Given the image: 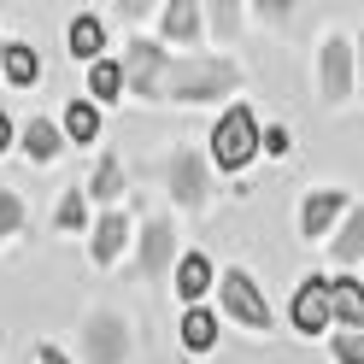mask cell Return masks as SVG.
I'll return each instance as SVG.
<instances>
[{
    "label": "cell",
    "mask_w": 364,
    "mask_h": 364,
    "mask_svg": "<svg viewBox=\"0 0 364 364\" xmlns=\"http://www.w3.org/2000/svg\"><path fill=\"white\" fill-rule=\"evenodd\" d=\"M65 135H71V141H95V135H100L95 100H71V106H65Z\"/></svg>",
    "instance_id": "cell-20"
},
{
    "label": "cell",
    "mask_w": 364,
    "mask_h": 364,
    "mask_svg": "<svg viewBox=\"0 0 364 364\" xmlns=\"http://www.w3.org/2000/svg\"><path fill=\"white\" fill-rule=\"evenodd\" d=\"M171 247H176V223L171 218H153L141 230V277H165V270H171Z\"/></svg>",
    "instance_id": "cell-9"
},
{
    "label": "cell",
    "mask_w": 364,
    "mask_h": 364,
    "mask_svg": "<svg viewBox=\"0 0 364 364\" xmlns=\"http://www.w3.org/2000/svg\"><path fill=\"white\" fill-rule=\"evenodd\" d=\"M88 194H100V200H118V194H124V159H118V153H106L100 165H95V182H88Z\"/></svg>",
    "instance_id": "cell-21"
},
{
    "label": "cell",
    "mask_w": 364,
    "mask_h": 364,
    "mask_svg": "<svg viewBox=\"0 0 364 364\" xmlns=\"http://www.w3.org/2000/svg\"><path fill=\"white\" fill-rule=\"evenodd\" d=\"M335 358H341V364H364V335H347V329H341V335H335Z\"/></svg>",
    "instance_id": "cell-25"
},
{
    "label": "cell",
    "mask_w": 364,
    "mask_h": 364,
    "mask_svg": "<svg viewBox=\"0 0 364 364\" xmlns=\"http://www.w3.org/2000/svg\"><path fill=\"white\" fill-rule=\"evenodd\" d=\"M6 77H12L18 88H30V82L41 77V53L24 48V41H6Z\"/></svg>",
    "instance_id": "cell-19"
},
{
    "label": "cell",
    "mask_w": 364,
    "mask_h": 364,
    "mask_svg": "<svg viewBox=\"0 0 364 364\" xmlns=\"http://www.w3.org/2000/svg\"><path fill=\"white\" fill-rule=\"evenodd\" d=\"M364 253V206L347 212V223H341V235H335V264H358Z\"/></svg>",
    "instance_id": "cell-18"
},
{
    "label": "cell",
    "mask_w": 364,
    "mask_h": 364,
    "mask_svg": "<svg viewBox=\"0 0 364 364\" xmlns=\"http://www.w3.org/2000/svg\"><path fill=\"white\" fill-rule=\"evenodd\" d=\"M0 71H6V41H0Z\"/></svg>",
    "instance_id": "cell-30"
},
{
    "label": "cell",
    "mask_w": 364,
    "mask_h": 364,
    "mask_svg": "<svg viewBox=\"0 0 364 364\" xmlns=\"http://www.w3.org/2000/svg\"><path fill=\"white\" fill-rule=\"evenodd\" d=\"M235 24H241V12L230 6V0H218V6H212V30H223V36H230Z\"/></svg>",
    "instance_id": "cell-26"
},
{
    "label": "cell",
    "mask_w": 364,
    "mask_h": 364,
    "mask_svg": "<svg viewBox=\"0 0 364 364\" xmlns=\"http://www.w3.org/2000/svg\"><path fill=\"white\" fill-rule=\"evenodd\" d=\"M182 347H188V353H212L218 347V317L194 306L188 317H182Z\"/></svg>",
    "instance_id": "cell-16"
},
{
    "label": "cell",
    "mask_w": 364,
    "mask_h": 364,
    "mask_svg": "<svg viewBox=\"0 0 364 364\" xmlns=\"http://www.w3.org/2000/svg\"><path fill=\"white\" fill-rule=\"evenodd\" d=\"M171 194H176V206H206L212 182H206V159L200 153H176L171 159Z\"/></svg>",
    "instance_id": "cell-7"
},
{
    "label": "cell",
    "mask_w": 364,
    "mask_h": 364,
    "mask_svg": "<svg viewBox=\"0 0 364 364\" xmlns=\"http://www.w3.org/2000/svg\"><path fill=\"white\" fill-rule=\"evenodd\" d=\"M223 311H230L235 323H247V329H270V300H264V288L247 277L241 264L223 270Z\"/></svg>",
    "instance_id": "cell-3"
},
{
    "label": "cell",
    "mask_w": 364,
    "mask_h": 364,
    "mask_svg": "<svg viewBox=\"0 0 364 364\" xmlns=\"http://www.w3.org/2000/svg\"><path fill=\"white\" fill-rule=\"evenodd\" d=\"M100 48H106V24H100V18H95V12L71 18V59L100 65Z\"/></svg>",
    "instance_id": "cell-13"
},
{
    "label": "cell",
    "mask_w": 364,
    "mask_h": 364,
    "mask_svg": "<svg viewBox=\"0 0 364 364\" xmlns=\"http://www.w3.org/2000/svg\"><path fill=\"white\" fill-rule=\"evenodd\" d=\"M264 147V135H259V118L247 106H230L218 118L212 129V165L218 171H241V165H253V153Z\"/></svg>",
    "instance_id": "cell-2"
},
{
    "label": "cell",
    "mask_w": 364,
    "mask_h": 364,
    "mask_svg": "<svg viewBox=\"0 0 364 364\" xmlns=\"http://www.w3.org/2000/svg\"><path fill=\"white\" fill-rule=\"evenodd\" d=\"M358 71H364V41H358Z\"/></svg>",
    "instance_id": "cell-31"
},
{
    "label": "cell",
    "mask_w": 364,
    "mask_h": 364,
    "mask_svg": "<svg viewBox=\"0 0 364 364\" xmlns=\"http://www.w3.org/2000/svg\"><path fill=\"white\" fill-rule=\"evenodd\" d=\"M36 364H71V358H65L59 347H36Z\"/></svg>",
    "instance_id": "cell-28"
},
{
    "label": "cell",
    "mask_w": 364,
    "mask_h": 364,
    "mask_svg": "<svg viewBox=\"0 0 364 364\" xmlns=\"http://www.w3.org/2000/svg\"><path fill=\"white\" fill-rule=\"evenodd\" d=\"M82 347H88V364H124V358H129V335H124V317H118V311H88Z\"/></svg>",
    "instance_id": "cell-4"
},
{
    "label": "cell",
    "mask_w": 364,
    "mask_h": 364,
    "mask_svg": "<svg viewBox=\"0 0 364 364\" xmlns=\"http://www.w3.org/2000/svg\"><path fill=\"white\" fill-rule=\"evenodd\" d=\"M353 41H341V36H329L323 41V95L329 100H347L353 95Z\"/></svg>",
    "instance_id": "cell-8"
},
{
    "label": "cell",
    "mask_w": 364,
    "mask_h": 364,
    "mask_svg": "<svg viewBox=\"0 0 364 364\" xmlns=\"http://www.w3.org/2000/svg\"><path fill=\"white\" fill-rule=\"evenodd\" d=\"M206 288H212V264H206V253H182V259H176V294H182V300H200Z\"/></svg>",
    "instance_id": "cell-15"
},
{
    "label": "cell",
    "mask_w": 364,
    "mask_h": 364,
    "mask_svg": "<svg viewBox=\"0 0 364 364\" xmlns=\"http://www.w3.org/2000/svg\"><path fill=\"white\" fill-rule=\"evenodd\" d=\"M230 88H241V65L235 59H171L165 65V82H159V100H218V95H230Z\"/></svg>",
    "instance_id": "cell-1"
},
{
    "label": "cell",
    "mask_w": 364,
    "mask_h": 364,
    "mask_svg": "<svg viewBox=\"0 0 364 364\" xmlns=\"http://www.w3.org/2000/svg\"><path fill=\"white\" fill-rule=\"evenodd\" d=\"M24 223H30L24 200H18L12 188H0V241H6V235H18V230H24Z\"/></svg>",
    "instance_id": "cell-24"
},
{
    "label": "cell",
    "mask_w": 364,
    "mask_h": 364,
    "mask_svg": "<svg viewBox=\"0 0 364 364\" xmlns=\"http://www.w3.org/2000/svg\"><path fill=\"white\" fill-rule=\"evenodd\" d=\"M159 24H165L171 41H182V48H188V41H200V6H194V0H171V6L159 12Z\"/></svg>",
    "instance_id": "cell-14"
},
{
    "label": "cell",
    "mask_w": 364,
    "mask_h": 364,
    "mask_svg": "<svg viewBox=\"0 0 364 364\" xmlns=\"http://www.w3.org/2000/svg\"><path fill=\"white\" fill-rule=\"evenodd\" d=\"M353 206H347V194L341 188H323V194H306V206H300V230L306 235H329V223L335 218H347Z\"/></svg>",
    "instance_id": "cell-10"
},
{
    "label": "cell",
    "mask_w": 364,
    "mask_h": 364,
    "mask_svg": "<svg viewBox=\"0 0 364 364\" xmlns=\"http://www.w3.org/2000/svg\"><path fill=\"white\" fill-rule=\"evenodd\" d=\"M288 317H294V329H300V335L329 329V323H335V294H329V282H323V277H306L300 294H294V306H288Z\"/></svg>",
    "instance_id": "cell-6"
},
{
    "label": "cell",
    "mask_w": 364,
    "mask_h": 364,
    "mask_svg": "<svg viewBox=\"0 0 364 364\" xmlns=\"http://www.w3.org/2000/svg\"><path fill=\"white\" fill-rule=\"evenodd\" d=\"M124 65L118 59H100V65H88V95H95V100H118L124 95Z\"/></svg>",
    "instance_id": "cell-17"
},
{
    "label": "cell",
    "mask_w": 364,
    "mask_h": 364,
    "mask_svg": "<svg viewBox=\"0 0 364 364\" xmlns=\"http://www.w3.org/2000/svg\"><path fill=\"white\" fill-rule=\"evenodd\" d=\"M329 294H335V323L347 329V335H358V329H364V282L335 277V282H329Z\"/></svg>",
    "instance_id": "cell-12"
},
{
    "label": "cell",
    "mask_w": 364,
    "mask_h": 364,
    "mask_svg": "<svg viewBox=\"0 0 364 364\" xmlns=\"http://www.w3.org/2000/svg\"><path fill=\"white\" fill-rule=\"evenodd\" d=\"M264 147H270V153L282 159V153H288V129H264Z\"/></svg>",
    "instance_id": "cell-27"
},
{
    "label": "cell",
    "mask_w": 364,
    "mask_h": 364,
    "mask_svg": "<svg viewBox=\"0 0 364 364\" xmlns=\"http://www.w3.org/2000/svg\"><path fill=\"white\" fill-rule=\"evenodd\" d=\"M53 223H59L65 235L88 223V200H82V188H65V194H59V212H53Z\"/></svg>",
    "instance_id": "cell-23"
},
{
    "label": "cell",
    "mask_w": 364,
    "mask_h": 364,
    "mask_svg": "<svg viewBox=\"0 0 364 364\" xmlns=\"http://www.w3.org/2000/svg\"><path fill=\"white\" fill-rule=\"evenodd\" d=\"M12 147V124H6V112H0V153Z\"/></svg>",
    "instance_id": "cell-29"
},
{
    "label": "cell",
    "mask_w": 364,
    "mask_h": 364,
    "mask_svg": "<svg viewBox=\"0 0 364 364\" xmlns=\"http://www.w3.org/2000/svg\"><path fill=\"white\" fill-rule=\"evenodd\" d=\"M165 48H153V41H141L135 36L129 48H124V82L135 88L141 100H159V82H165Z\"/></svg>",
    "instance_id": "cell-5"
},
{
    "label": "cell",
    "mask_w": 364,
    "mask_h": 364,
    "mask_svg": "<svg viewBox=\"0 0 364 364\" xmlns=\"http://www.w3.org/2000/svg\"><path fill=\"white\" fill-rule=\"evenodd\" d=\"M129 247V218L124 212H106L100 223H95V241H88V253H95V264H112Z\"/></svg>",
    "instance_id": "cell-11"
},
{
    "label": "cell",
    "mask_w": 364,
    "mask_h": 364,
    "mask_svg": "<svg viewBox=\"0 0 364 364\" xmlns=\"http://www.w3.org/2000/svg\"><path fill=\"white\" fill-rule=\"evenodd\" d=\"M65 141H59V129L48 124V118H30V129H24V153L30 159H53Z\"/></svg>",
    "instance_id": "cell-22"
}]
</instances>
